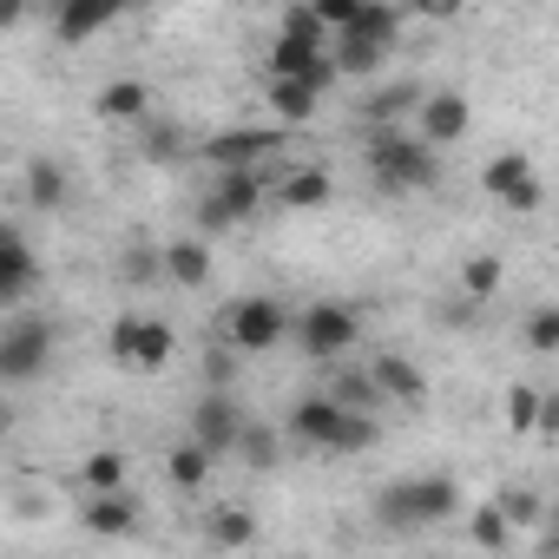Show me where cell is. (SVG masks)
Returning <instances> with one entry per match:
<instances>
[{"instance_id":"6","label":"cell","mask_w":559,"mask_h":559,"mask_svg":"<svg viewBox=\"0 0 559 559\" xmlns=\"http://www.w3.org/2000/svg\"><path fill=\"white\" fill-rule=\"evenodd\" d=\"M480 191H487L493 204H507V211H539V198H546L526 152H500V158L480 171Z\"/></svg>"},{"instance_id":"17","label":"cell","mask_w":559,"mask_h":559,"mask_svg":"<svg viewBox=\"0 0 559 559\" xmlns=\"http://www.w3.org/2000/svg\"><path fill=\"white\" fill-rule=\"evenodd\" d=\"M80 520H86V533H99V539H126V533L139 526V500H132L126 487H112V493H93V500L80 507Z\"/></svg>"},{"instance_id":"18","label":"cell","mask_w":559,"mask_h":559,"mask_svg":"<svg viewBox=\"0 0 559 559\" xmlns=\"http://www.w3.org/2000/svg\"><path fill=\"white\" fill-rule=\"evenodd\" d=\"M34 243L21 230H0V304H21L34 290Z\"/></svg>"},{"instance_id":"43","label":"cell","mask_w":559,"mask_h":559,"mask_svg":"<svg viewBox=\"0 0 559 559\" xmlns=\"http://www.w3.org/2000/svg\"><path fill=\"white\" fill-rule=\"evenodd\" d=\"M539 435L559 441V389H546V402H539Z\"/></svg>"},{"instance_id":"45","label":"cell","mask_w":559,"mask_h":559,"mask_svg":"<svg viewBox=\"0 0 559 559\" xmlns=\"http://www.w3.org/2000/svg\"><path fill=\"white\" fill-rule=\"evenodd\" d=\"M546 552H559V513H552V533H546Z\"/></svg>"},{"instance_id":"3","label":"cell","mask_w":559,"mask_h":559,"mask_svg":"<svg viewBox=\"0 0 559 559\" xmlns=\"http://www.w3.org/2000/svg\"><path fill=\"white\" fill-rule=\"evenodd\" d=\"M171 349H178V330H171L165 317H119V323L106 330V356H112L119 369H165Z\"/></svg>"},{"instance_id":"9","label":"cell","mask_w":559,"mask_h":559,"mask_svg":"<svg viewBox=\"0 0 559 559\" xmlns=\"http://www.w3.org/2000/svg\"><path fill=\"white\" fill-rule=\"evenodd\" d=\"M467 126H474V106H467L461 93H448V86H441V93H428V99H421V112H415V132H421L435 152H441V145H461V139H467Z\"/></svg>"},{"instance_id":"5","label":"cell","mask_w":559,"mask_h":559,"mask_svg":"<svg viewBox=\"0 0 559 559\" xmlns=\"http://www.w3.org/2000/svg\"><path fill=\"white\" fill-rule=\"evenodd\" d=\"M284 330H290V317H284V304H276V297H243V304L224 310V336H230L243 356L276 349V343H284Z\"/></svg>"},{"instance_id":"34","label":"cell","mask_w":559,"mask_h":559,"mask_svg":"<svg viewBox=\"0 0 559 559\" xmlns=\"http://www.w3.org/2000/svg\"><path fill=\"white\" fill-rule=\"evenodd\" d=\"M376 441H382V428H376L369 415H356V408H349V421H343V435H336V448H330V454H362V448H376Z\"/></svg>"},{"instance_id":"39","label":"cell","mask_w":559,"mask_h":559,"mask_svg":"<svg viewBox=\"0 0 559 559\" xmlns=\"http://www.w3.org/2000/svg\"><path fill=\"white\" fill-rule=\"evenodd\" d=\"M336 395H343V402H349V408H362V402H389V395H382V382H376V376H343V382H336Z\"/></svg>"},{"instance_id":"29","label":"cell","mask_w":559,"mask_h":559,"mask_svg":"<svg viewBox=\"0 0 559 559\" xmlns=\"http://www.w3.org/2000/svg\"><path fill=\"white\" fill-rule=\"evenodd\" d=\"M421 86H389V93H376L369 99V126H395V119H408V112H421Z\"/></svg>"},{"instance_id":"23","label":"cell","mask_w":559,"mask_h":559,"mask_svg":"<svg viewBox=\"0 0 559 559\" xmlns=\"http://www.w3.org/2000/svg\"><path fill=\"white\" fill-rule=\"evenodd\" d=\"M330 53H336L343 80H369V73L389 60V47H376V40H362V34H336V40H330Z\"/></svg>"},{"instance_id":"28","label":"cell","mask_w":559,"mask_h":559,"mask_svg":"<svg viewBox=\"0 0 559 559\" xmlns=\"http://www.w3.org/2000/svg\"><path fill=\"white\" fill-rule=\"evenodd\" d=\"M520 343H526L533 356H559V304H539V310H526V323H520Z\"/></svg>"},{"instance_id":"42","label":"cell","mask_w":559,"mask_h":559,"mask_svg":"<svg viewBox=\"0 0 559 559\" xmlns=\"http://www.w3.org/2000/svg\"><path fill=\"white\" fill-rule=\"evenodd\" d=\"M198 224H204V230H230L237 217H230V211H224L217 198H204V204H198Z\"/></svg>"},{"instance_id":"40","label":"cell","mask_w":559,"mask_h":559,"mask_svg":"<svg viewBox=\"0 0 559 559\" xmlns=\"http://www.w3.org/2000/svg\"><path fill=\"white\" fill-rule=\"evenodd\" d=\"M178 152V126H145V158H171Z\"/></svg>"},{"instance_id":"31","label":"cell","mask_w":559,"mask_h":559,"mask_svg":"<svg viewBox=\"0 0 559 559\" xmlns=\"http://www.w3.org/2000/svg\"><path fill=\"white\" fill-rule=\"evenodd\" d=\"M237 461H243V467H276V428H270V421H243Z\"/></svg>"},{"instance_id":"1","label":"cell","mask_w":559,"mask_h":559,"mask_svg":"<svg viewBox=\"0 0 559 559\" xmlns=\"http://www.w3.org/2000/svg\"><path fill=\"white\" fill-rule=\"evenodd\" d=\"M369 178L382 191H435L441 185V165H435V145L421 132H402V126H376L369 132Z\"/></svg>"},{"instance_id":"11","label":"cell","mask_w":559,"mask_h":559,"mask_svg":"<svg viewBox=\"0 0 559 559\" xmlns=\"http://www.w3.org/2000/svg\"><path fill=\"white\" fill-rule=\"evenodd\" d=\"M191 435L211 448V454H237V435H243V415L230 402V389H211L198 408H191Z\"/></svg>"},{"instance_id":"36","label":"cell","mask_w":559,"mask_h":559,"mask_svg":"<svg viewBox=\"0 0 559 559\" xmlns=\"http://www.w3.org/2000/svg\"><path fill=\"white\" fill-rule=\"evenodd\" d=\"M500 507H507V520H513V526H533V520L546 513V500H539L533 487H507V493H500Z\"/></svg>"},{"instance_id":"10","label":"cell","mask_w":559,"mask_h":559,"mask_svg":"<svg viewBox=\"0 0 559 559\" xmlns=\"http://www.w3.org/2000/svg\"><path fill=\"white\" fill-rule=\"evenodd\" d=\"M126 8H132V0H60V14H53V40H60V47H86V40H93V34H106Z\"/></svg>"},{"instance_id":"13","label":"cell","mask_w":559,"mask_h":559,"mask_svg":"<svg viewBox=\"0 0 559 559\" xmlns=\"http://www.w3.org/2000/svg\"><path fill=\"white\" fill-rule=\"evenodd\" d=\"M330 40H336V34L284 27V34H276V47H270V73H276V80H290V73H317V67L330 60Z\"/></svg>"},{"instance_id":"32","label":"cell","mask_w":559,"mask_h":559,"mask_svg":"<svg viewBox=\"0 0 559 559\" xmlns=\"http://www.w3.org/2000/svg\"><path fill=\"white\" fill-rule=\"evenodd\" d=\"M158 276H165V250L158 243H126V284H158Z\"/></svg>"},{"instance_id":"22","label":"cell","mask_w":559,"mask_h":559,"mask_svg":"<svg viewBox=\"0 0 559 559\" xmlns=\"http://www.w3.org/2000/svg\"><path fill=\"white\" fill-rule=\"evenodd\" d=\"M276 204H290V211H317V204H330V171H323V165L290 171L284 185H276Z\"/></svg>"},{"instance_id":"12","label":"cell","mask_w":559,"mask_h":559,"mask_svg":"<svg viewBox=\"0 0 559 559\" xmlns=\"http://www.w3.org/2000/svg\"><path fill=\"white\" fill-rule=\"evenodd\" d=\"M270 152H276V132H263V126H230V132L204 139V158L217 171H230V165H270Z\"/></svg>"},{"instance_id":"2","label":"cell","mask_w":559,"mask_h":559,"mask_svg":"<svg viewBox=\"0 0 559 559\" xmlns=\"http://www.w3.org/2000/svg\"><path fill=\"white\" fill-rule=\"evenodd\" d=\"M454 513H461V487L448 474H415V480H395L376 493V520L395 533H421V526H441Z\"/></svg>"},{"instance_id":"35","label":"cell","mask_w":559,"mask_h":559,"mask_svg":"<svg viewBox=\"0 0 559 559\" xmlns=\"http://www.w3.org/2000/svg\"><path fill=\"white\" fill-rule=\"evenodd\" d=\"M86 487H93V493L126 487V454H112V448H106V454H93V461H86Z\"/></svg>"},{"instance_id":"27","label":"cell","mask_w":559,"mask_h":559,"mask_svg":"<svg viewBox=\"0 0 559 559\" xmlns=\"http://www.w3.org/2000/svg\"><path fill=\"white\" fill-rule=\"evenodd\" d=\"M467 539H474V546H487V552L513 546V520H507V507H500V500L474 507V520H467Z\"/></svg>"},{"instance_id":"16","label":"cell","mask_w":559,"mask_h":559,"mask_svg":"<svg viewBox=\"0 0 559 559\" xmlns=\"http://www.w3.org/2000/svg\"><path fill=\"white\" fill-rule=\"evenodd\" d=\"M369 376H376V382H382V395H389V402H402V408H421V402H428V376H421L408 356H395V349H382V356L369 362Z\"/></svg>"},{"instance_id":"25","label":"cell","mask_w":559,"mask_h":559,"mask_svg":"<svg viewBox=\"0 0 559 559\" xmlns=\"http://www.w3.org/2000/svg\"><path fill=\"white\" fill-rule=\"evenodd\" d=\"M152 112V93L139 86V80H112V86H99V119H145Z\"/></svg>"},{"instance_id":"26","label":"cell","mask_w":559,"mask_h":559,"mask_svg":"<svg viewBox=\"0 0 559 559\" xmlns=\"http://www.w3.org/2000/svg\"><path fill=\"white\" fill-rule=\"evenodd\" d=\"M27 204H34V211H60V204H67V171H60L53 158H34V165H27Z\"/></svg>"},{"instance_id":"41","label":"cell","mask_w":559,"mask_h":559,"mask_svg":"<svg viewBox=\"0 0 559 559\" xmlns=\"http://www.w3.org/2000/svg\"><path fill=\"white\" fill-rule=\"evenodd\" d=\"M408 14H421V21H454L461 14V0H402Z\"/></svg>"},{"instance_id":"37","label":"cell","mask_w":559,"mask_h":559,"mask_svg":"<svg viewBox=\"0 0 559 559\" xmlns=\"http://www.w3.org/2000/svg\"><path fill=\"white\" fill-rule=\"evenodd\" d=\"M237 343L230 349H204V389H230V376H237Z\"/></svg>"},{"instance_id":"20","label":"cell","mask_w":559,"mask_h":559,"mask_svg":"<svg viewBox=\"0 0 559 559\" xmlns=\"http://www.w3.org/2000/svg\"><path fill=\"white\" fill-rule=\"evenodd\" d=\"M211 467H217V454L191 435V441H178L171 454H165V474H171V487H185V493H198L204 480H211Z\"/></svg>"},{"instance_id":"8","label":"cell","mask_w":559,"mask_h":559,"mask_svg":"<svg viewBox=\"0 0 559 559\" xmlns=\"http://www.w3.org/2000/svg\"><path fill=\"white\" fill-rule=\"evenodd\" d=\"M343 421H349V402L330 389V395H304L297 408H290V435L304 441V448H336V435H343Z\"/></svg>"},{"instance_id":"4","label":"cell","mask_w":559,"mask_h":559,"mask_svg":"<svg viewBox=\"0 0 559 559\" xmlns=\"http://www.w3.org/2000/svg\"><path fill=\"white\" fill-rule=\"evenodd\" d=\"M53 362V323L47 317H14L0 336V382H34Z\"/></svg>"},{"instance_id":"30","label":"cell","mask_w":559,"mask_h":559,"mask_svg":"<svg viewBox=\"0 0 559 559\" xmlns=\"http://www.w3.org/2000/svg\"><path fill=\"white\" fill-rule=\"evenodd\" d=\"M500 276H507L500 257H467V263H461V290H467L474 304H487V297H500Z\"/></svg>"},{"instance_id":"14","label":"cell","mask_w":559,"mask_h":559,"mask_svg":"<svg viewBox=\"0 0 559 559\" xmlns=\"http://www.w3.org/2000/svg\"><path fill=\"white\" fill-rule=\"evenodd\" d=\"M263 191H276V185L263 178V165H230V171H217V185H211V198H217L237 224H243V217H257Z\"/></svg>"},{"instance_id":"19","label":"cell","mask_w":559,"mask_h":559,"mask_svg":"<svg viewBox=\"0 0 559 559\" xmlns=\"http://www.w3.org/2000/svg\"><path fill=\"white\" fill-rule=\"evenodd\" d=\"M165 276H171L178 290H204L211 284V243H198V237L165 243Z\"/></svg>"},{"instance_id":"21","label":"cell","mask_w":559,"mask_h":559,"mask_svg":"<svg viewBox=\"0 0 559 559\" xmlns=\"http://www.w3.org/2000/svg\"><path fill=\"white\" fill-rule=\"evenodd\" d=\"M204 539H211V546H224V552H237V546H250V539H257V513H250V507H211Z\"/></svg>"},{"instance_id":"24","label":"cell","mask_w":559,"mask_h":559,"mask_svg":"<svg viewBox=\"0 0 559 559\" xmlns=\"http://www.w3.org/2000/svg\"><path fill=\"white\" fill-rule=\"evenodd\" d=\"M402 14H408V8H395V0H362V14H356L349 34H362V40H376V47H395V40H402Z\"/></svg>"},{"instance_id":"33","label":"cell","mask_w":559,"mask_h":559,"mask_svg":"<svg viewBox=\"0 0 559 559\" xmlns=\"http://www.w3.org/2000/svg\"><path fill=\"white\" fill-rule=\"evenodd\" d=\"M539 389H507V428L513 435H539Z\"/></svg>"},{"instance_id":"38","label":"cell","mask_w":559,"mask_h":559,"mask_svg":"<svg viewBox=\"0 0 559 559\" xmlns=\"http://www.w3.org/2000/svg\"><path fill=\"white\" fill-rule=\"evenodd\" d=\"M317 14H323V27H330V34H349V27H356V14H362V0H317Z\"/></svg>"},{"instance_id":"7","label":"cell","mask_w":559,"mask_h":559,"mask_svg":"<svg viewBox=\"0 0 559 559\" xmlns=\"http://www.w3.org/2000/svg\"><path fill=\"white\" fill-rule=\"evenodd\" d=\"M297 336H304V349L310 356H343V349H356V336H362V323H356V310L349 304H310L304 310V323H297Z\"/></svg>"},{"instance_id":"15","label":"cell","mask_w":559,"mask_h":559,"mask_svg":"<svg viewBox=\"0 0 559 559\" xmlns=\"http://www.w3.org/2000/svg\"><path fill=\"white\" fill-rule=\"evenodd\" d=\"M263 99H270V112L284 119V126H304V119H317V106H323V86H317L310 73H290V80H276V73H270Z\"/></svg>"},{"instance_id":"44","label":"cell","mask_w":559,"mask_h":559,"mask_svg":"<svg viewBox=\"0 0 559 559\" xmlns=\"http://www.w3.org/2000/svg\"><path fill=\"white\" fill-rule=\"evenodd\" d=\"M21 14H27V0H0V27H21Z\"/></svg>"}]
</instances>
